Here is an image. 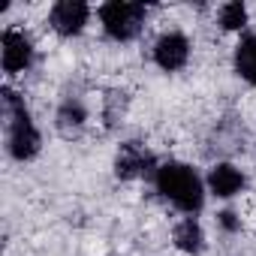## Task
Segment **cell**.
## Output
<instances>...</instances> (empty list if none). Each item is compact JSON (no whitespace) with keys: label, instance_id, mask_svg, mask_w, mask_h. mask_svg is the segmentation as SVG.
I'll return each instance as SVG.
<instances>
[{"label":"cell","instance_id":"8fae6325","mask_svg":"<svg viewBox=\"0 0 256 256\" xmlns=\"http://www.w3.org/2000/svg\"><path fill=\"white\" fill-rule=\"evenodd\" d=\"M82 124H84V108L78 102H66L60 112H58V130L64 136H72L76 130H82Z\"/></svg>","mask_w":256,"mask_h":256},{"label":"cell","instance_id":"7c38bea8","mask_svg":"<svg viewBox=\"0 0 256 256\" xmlns=\"http://www.w3.org/2000/svg\"><path fill=\"white\" fill-rule=\"evenodd\" d=\"M220 24L226 28V30H238V28H244L247 24V10H244V4H226L223 10H220Z\"/></svg>","mask_w":256,"mask_h":256},{"label":"cell","instance_id":"277c9868","mask_svg":"<svg viewBox=\"0 0 256 256\" xmlns=\"http://www.w3.org/2000/svg\"><path fill=\"white\" fill-rule=\"evenodd\" d=\"M154 169V154L139 145V142H126L120 145L118 157H114V175L118 178H139V175H148Z\"/></svg>","mask_w":256,"mask_h":256},{"label":"cell","instance_id":"4fadbf2b","mask_svg":"<svg viewBox=\"0 0 256 256\" xmlns=\"http://www.w3.org/2000/svg\"><path fill=\"white\" fill-rule=\"evenodd\" d=\"M220 226H223L226 232H235V229H241V220H238L232 211H223V214H220Z\"/></svg>","mask_w":256,"mask_h":256},{"label":"cell","instance_id":"7a4b0ae2","mask_svg":"<svg viewBox=\"0 0 256 256\" xmlns=\"http://www.w3.org/2000/svg\"><path fill=\"white\" fill-rule=\"evenodd\" d=\"M4 108L10 118V130H6V142H10V154L16 160H30L40 151V133L24 108V102L18 100L16 90L4 88Z\"/></svg>","mask_w":256,"mask_h":256},{"label":"cell","instance_id":"6da1fadb","mask_svg":"<svg viewBox=\"0 0 256 256\" xmlns=\"http://www.w3.org/2000/svg\"><path fill=\"white\" fill-rule=\"evenodd\" d=\"M157 190H160L172 205H178V208L187 211V214L199 211L202 202H205L199 175H196L190 166H184V163H166L163 169H157Z\"/></svg>","mask_w":256,"mask_h":256},{"label":"cell","instance_id":"ba28073f","mask_svg":"<svg viewBox=\"0 0 256 256\" xmlns=\"http://www.w3.org/2000/svg\"><path fill=\"white\" fill-rule=\"evenodd\" d=\"M208 187H211V193H214V196L229 199V196H235V193L244 187V175H241L235 166L220 163V166H214V169H211V175H208Z\"/></svg>","mask_w":256,"mask_h":256},{"label":"cell","instance_id":"30bf717a","mask_svg":"<svg viewBox=\"0 0 256 256\" xmlns=\"http://www.w3.org/2000/svg\"><path fill=\"white\" fill-rule=\"evenodd\" d=\"M175 247L184 250V253H199V250L205 247L202 226H199L193 217H187V220H181V223L175 226Z\"/></svg>","mask_w":256,"mask_h":256},{"label":"cell","instance_id":"5b68a950","mask_svg":"<svg viewBox=\"0 0 256 256\" xmlns=\"http://www.w3.org/2000/svg\"><path fill=\"white\" fill-rule=\"evenodd\" d=\"M88 4H82V0H60V4H54L52 10V28L60 34V36H76L84 24H88Z\"/></svg>","mask_w":256,"mask_h":256},{"label":"cell","instance_id":"8992f818","mask_svg":"<svg viewBox=\"0 0 256 256\" xmlns=\"http://www.w3.org/2000/svg\"><path fill=\"white\" fill-rule=\"evenodd\" d=\"M187 58H190V42H187L184 34H166V36H160V42H157V48H154V60H157L166 72L181 70V66L187 64Z\"/></svg>","mask_w":256,"mask_h":256},{"label":"cell","instance_id":"52a82bcc","mask_svg":"<svg viewBox=\"0 0 256 256\" xmlns=\"http://www.w3.org/2000/svg\"><path fill=\"white\" fill-rule=\"evenodd\" d=\"M34 58L30 40L22 30H4V70L6 72H22Z\"/></svg>","mask_w":256,"mask_h":256},{"label":"cell","instance_id":"9c48e42d","mask_svg":"<svg viewBox=\"0 0 256 256\" xmlns=\"http://www.w3.org/2000/svg\"><path fill=\"white\" fill-rule=\"evenodd\" d=\"M235 70L244 82L256 84V36H241L235 46Z\"/></svg>","mask_w":256,"mask_h":256},{"label":"cell","instance_id":"3957f363","mask_svg":"<svg viewBox=\"0 0 256 256\" xmlns=\"http://www.w3.org/2000/svg\"><path fill=\"white\" fill-rule=\"evenodd\" d=\"M100 18H102V28L112 40L118 42H126L133 40L142 28V18H145V6L142 4H120V0H112L100 10Z\"/></svg>","mask_w":256,"mask_h":256}]
</instances>
